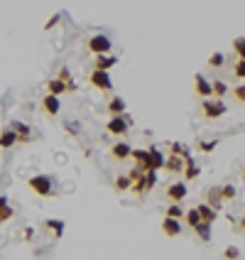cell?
Returning <instances> with one entry per match:
<instances>
[{
	"label": "cell",
	"instance_id": "1",
	"mask_svg": "<svg viewBox=\"0 0 245 260\" xmlns=\"http://www.w3.org/2000/svg\"><path fill=\"white\" fill-rule=\"evenodd\" d=\"M27 184H30V189H32L35 194H40V196H52L54 194V182H52V177H47V174L30 177Z\"/></svg>",
	"mask_w": 245,
	"mask_h": 260
},
{
	"label": "cell",
	"instance_id": "2",
	"mask_svg": "<svg viewBox=\"0 0 245 260\" xmlns=\"http://www.w3.org/2000/svg\"><path fill=\"white\" fill-rule=\"evenodd\" d=\"M226 103L221 101V98H204V103H201V113H204V118H208V121H213V118H221V116H226Z\"/></svg>",
	"mask_w": 245,
	"mask_h": 260
},
{
	"label": "cell",
	"instance_id": "3",
	"mask_svg": "<svg viewBox=\"0 0 245 260\" xmlns=\"http://www.w3.org/2000/svg\"><path fill=\"white\" fill-rule=\"evenodd\" d=\"M130 126H132V118H130L127 113H122V116H111V121H108V126H106V128H108L111 135H118V137H121V135L127 132Z\"/></svg>",
	"mask_w": 245,
	"mask_h": 260
},
{
	"label": "cell",
	"instance_id": "4",
	"mask_svg": "<svg viewBox=\"0 0 245 260\" xmlns=\"http://www.w3.org/2000/svg\"><path fill=\"white\" fill-rule=\"evenodd\" d=\"M155 182H157V172H155V170H147L135 184H130V189H132L135 194H145V192H150V189L155 187Z\"/></svg>",
	"mask_w": 245,
	"mask_h": 260
},
{
	"label": "cell",
	"instance_id": "5",
	"mask_svg": "<svg viewBox=\"0 0 245 260\" xmlns=\"http://www.w3.org/2000/svg\"><path fill=\"white\" fill-rule=\"evenodd\" d=\"M111 47H113V42H111V37H106V35H93V37L88 40V49H91L93 54H108Z\"/></svg>",
	"mask_w": 245,
	"mask_h": 260
},
{
	"label": "cell",
	"instance_id": "6",
	"mask_svg": "<svg viewBox=\"0 0 245 260\" xmlns=\"http://www.w3.org/2000/svg\"><path fill=\"white\" fill-rule=\"evenodd\" d=\"M91 84L98 88V91H111L113 88V81H111V76H108V71H101V69H93L91 71Z\"/></svg>",
	"mask_w": 245,
	"mask_h": 260
},
{
	"label": "cell",
	"instance_id": "7",
	"mask_svg": "<svg viewBox=\"0 0 245 260\" xmlns=\"http://www.w3.org/2000/svg\"><path fill=\"white\" fill-rule=\"evenodd\" d=\"M186 182H174V184H169L167 187V199L172 201V204H179L182 199H186Z\"/></svg>",
	"mask_w": 245,
	"mask_h": 260
},
{
	"label": "cell",
	"instance_id": "8",
	"mask_svg": "<svg viewBox=\"0 0 245 260\" xmlns=\"http://www.w3.org/2000/svg\"><path fill=\"white\" fill-rule=\"evenodd\" d=\"M147 152H150V160H147V170H155V172H157V170H162L167 157H164V155L157 150V145H150V147H147Z\"/></svg>",
	"mask_w": 245,
	"mask_h": 260
},
{
	"label": "cell",
	"instance_id": "9",
	"mask_svg": "<svg viewBox=\"0 0 245 260\" xmlns=\"http://www.w3.org/2000/svg\"><path fill=\"white\" fill-rule=\"evenodd\" d=\"M162 233H164L167 238H177V236H182V223H179V218H169V216H164V221H162Z\"/></svg>",
	"mask_w": 245,
	"mask_h": 260
},
{
	"label": "cell",
	"instance_id": "10",
	"mask_svg": "<svg viewBox=\"0 0 245 260\" xmlns=\"http://www.w3.org/2000/svg\"><path fill=\"white\" fill-rule=\"evenodd\" d=\"M184 157V179H196L199 174H201V170H199V165L194 162V157L189 155V150L182 155Z\"/></svg>",
	"mask_w": 245,
	"mask_h": 260
},
{
	"label": "cell",
	"instance_id": "11",
	"mask_svg": "<svg viewBox=\"0 0 245 260\" xmlns=\"http://www.w3.org/2000/svg\"><path fill=\"white\" fill-rule=\"evenodd\" d=\"M42 108H44L49 116H59V111H61L59 96H54V93H47V96L42 98Z\"/></svg>",
	"mask_w": 245,
	"mask_h": 260
},
{
	"label": "cell",
	"instance_id": "12",
	"mask_svg": "<svg viewBox=\"0 0 245 260\" xmlns=\"http://www.w3.org/2000/svg\"><path fill=\"white\" fill-rule=\"evenodd\" d=\"M194 88H196V93H199L201 98H211V96H213L211 84H208V81H206V76H201V74H196V76H194Z\"/></svg>",
	"mask_w": 245,
	"mask_h": 260
},
{
	"label": "cell",
	"instance_id": "13",
	"mask_svg": "<svg viewBox=\"0 0 245 260\" xmlns=\"http://www.w3.org/2000/svg\"><path fill=\"white\" fill-rule=\"evenodd\" d=\"M196 211H199V216H201V221H204V223H216V218H218V211H216V209H211L206 201H204V204H199V206H196Z\"/></svg>",
	"mask_w": 245,
	"mask_h": 260
},
{
	"label": "cell",
	"instance_id": "14",
	"mask_svg": "<svg viewBox=\"0 0 245 260\" xmlns=\"http://www.w3.org/2000/svg\"><path fill=\"white\" fill-rule=\"evenodd\" d=\"M164 170L172 172V174H179L184 170V157L182 155H169V157L164 160Z\"/></svg>",
	"mask_w": 245,
	"mask_h": 260
},
{
	"label": "cell",
	"instance_id": "15",
	"mask_svg": "<svg viewBox=\"0 0 245 260\" xmlns=\"http://www.w3.org/2000/svg\"><path fill=\"white\" fill-rule=\"evenodd\" d=\"M206 204H208L211 209L221 211V206H223V199H221V187H211V189L206 192Z\"/></svg>",
	"mask_w": 245,
	"mask_h": 260
},
{
	"label": "cell",
	"instance_id": "16",
	"mask_svg": "<svg viewBox=\"0 0 245 260\" xmlns=\"http://www.w3.org/2000/svg\"><path fill=\"white\" fill-rule=\"evenodd\" d=\"M15 142H20V135H17L12 128H7V130L0 132V150H7V147H12Z\"/></svg>",
	"mask_w": 245,
	"mask_h": 260
},
{
	"label": "cell",
	"instance_id": "17",
	"mask_svg": "<svg viewBox=\"0 0 245 260\" xmlns=\"http://www.w3.org/2000/svg\"><path fill=\"white\" fill-rule=\"evenodd\" d=\"M116 64H118V57H113V54H96V69L108 71V69H113Z\"/></svg>",
	"mask_w": 245,
	"mask_h": 260
},
{
	"label": "cell",
	"instance_id": "18",
	"mask_svg": "<svg viewBox=\"0 0 245 260\" xmlns=\"http://www.w3.org/2000/svg\"><path fill=\"white\" fill-rule=\"evenodd\" d=\"M130 157L135 160V167H137V170L147 172V160H150V152H147V150H132Z\"/></svg>",
	"mask_w": 245,
	"mask_h": 260
},
{
	"label": "cell",
	"instance_id": "19",
	"mask_svg": "<svg viewBox=\"0 0 245 260\" xmlns=\"http://www.w3.org/2000/svg\"><path fill=\"white\" fill-rule=\"evenodd\" d=\"M130 152H132V147H130L127 142H116V145H113V150H111V155H113L118 162H121V160H127V157H130Z\"/></svg>",
	"mask_w": 245,
	"mask_h": 260
},
{
	"label": "cell",
	"instance_id": "20",
	"mask_svg": "<svg viewBox=\"0 0 245 260\" xmlns=\"http://www.w3.org/2000/svg\"><path fill=\"white\" fill-rule=\"evenodd\" d=\"M47 88H49V93H54V96H61L64 91H69V86L61 81L59 76H57V79H49V81H47Z\"/></svg>",
	"mask_w": 245,
	"mask_h": 260
},
{
	"label": "cell",
	"instance_id": "21",
	"mask_svg": "<svg viewBox=\"0 0 245 260\" xmlns=\"http://www.w3.org/2000/svg\"><path fill=\"white\" fill-rule=\"evenodd\" d=\"M108 113L111 116H122L125 113V101H122L121 96H116V98L108 101Z\"/></svg>",
	"mask_w": 245,
	"mask_h": 260
},
{
	"label": "cell",
	"instance_id": "22",
	"mask_svg": "<svg viewBox=\"0 0 245 260\" xmlns=\"http://www.w3.org/2000/svg\"><path fill=\"white\" fill-rule=\"evenodd\" d=\"M184 218H186V223H189V228H196V226L201 223V216H199V211H196V206H194V209H189V211H184Z\"/></svg>",
	"mask_w": 245,
	"mask_h": 260
},
{
	"label": "cell",
	"instance_id": "23",
	"mask_svg": "<svg viewBox=\"0 0 245 260\" xmlns=\"http://www.w3.org/2000/svg\"><path fill=\"white\" fill-rule=\"evenodd\" d=\"M211 91H213V96H216V98H223V96L228 93V86H226L221 79H216V81L211 84Z\"/></svg>",
	"mask_w": 245,
	"mask_h": 260
},
{
	"label": "cell",
	"instance_id": "24",
	"mask_svg": "<svg viewBox=\"0 0 245 260\" xmlns=\"http://www.w3.org/2000/svg\"><path fill=\"white\" fill-rule=\"evenodd\" d=\"M44 226H47V228H49V231H52L57 238L64 233V223H61V221H57V218H47V221H44Z\"/></svg>",
	"mask_w": 245,
	"mask_h": 260
},
{
	"label": "cell",
	"instance_id": "25",
	"mask_svg": "<svg viewBox=\"0 0 245 260\" xmlns=\"http://www.w3.org/2000/svg\"><path fill=\"white\" fill-rule=\"evenodd\" d=\"M194 231L199 233V238H201V241H211V223H204V221H201Z\"/></svg>",
	"mask_w": 245,
	"mask_h": 260
},
{
	"label": "cell",
	"instance_id": "26",
	"mask_svg": "<svg viewBox=\"0 0 245 260\" xmlns=\"http://www.w3.org/2000/svg\"><path fill=\"white\" fill-rule=\"evenodd\" d=\"M10 128H12V130H15V132H17V135H20V140H30V128H27L25 123H20V121H15V123H12Z\"/></svg>",
	"mask_w": 245,
	"mask_h": 260
},
{
	"label": "cell",
	"instance_id": "27",
	"mask_svg": "<svg viewBox=\"0 0 245 260\" xmlns=\"http://www.w3.org/2000/svg\"><path fill=\"white\" fill-rule=\"evenodd\" d=\"M59 79L66 84V86H69V91H74V88H76V84L71 81V74H69V69H66V66H61V69H59Z\"/></svg>",
	"mask_w": 245,
	"mask_h": 260
},
{
	"label": "cell",
	"instance_id": "28",
	"mask_svg": "<svg viewBox=\"0 0 245 260\" xmlns=\"http://www.w3.org/2000/svg\"><path fill=\"white\" fill-rule=\"evenodd\" d=\"M221 199H223V201L236 199V187H233V184H223V187H221Z\"/></svg>",
	"mask_w": 245,
	"mask_h": 260
},
{
	"label": "cell",
	"instance_id": "29",
	"mask_svg": "<svg viewBox=\"0 0 245 260\" xmlns=\"http://www.w3.org/2000/svg\"><path fill=\"white\" fill-rule=\"evenodd\" d=\"M164 216H169V218H184V209L179 206V204H172V206L167 209Z\"/></svg>",
	"mask_w": 245,
	"mask_h": 260
},
{
	"label": "cell",
	"instance_id": "30",
	"mask_svg": "<svg viewBox=\"0 0 245 260\" xmlns=\"http://www.w3.org/2000/svg\"><path fill=\"white\" fill-rule=\"evenodd\" d=\"M15 216V211H12V206L10 204H5V206H0V223H5V221H10Z\"/></svg>",
	"mask_w": 245,
	"mask_h": 260
},
{
	"label": "cell",
	"instance_id": "31",
	"mask_svg": "<svg viewBox=\"0 0 245 260\" xmlns=\"http://www.w3.org/2000/svg\"><path fill=\"white\" fill-rule=\"evenodd\" d=\"M233 52H236L241 59H245V37H241V40H233Z\"/></svg>",
	"mask_w": 245,
	"mask_h": 260
},
{
	"label": "cell",
	"instance_id": "32",
	"mask_svg": "<svg viewBox=\"0 0 245 260\" xmlns=\"http://www.w3.org/2000/svg\"><path fill=\"white\" fill-rule=\"evenodd\" d=\"M226 64V57L221 54V52H213L211 57H208V66H223Z\"/></svg>",
	"mask_w": 245,
	"mask_h": 260
},
{
	"label": "cell",
	"instance_id": "33",
	"mask_svg": "<svg viewBox=\"0 0 245 260\" xmlns=\"http://www.w3.org/2000/svg\"><path fill=\"white\" fill-rule=\"evenodd\" d=\"M130 184H132V182H130V177H127V174H122V177L116 179V189H118V192H125Z\"/></svg>",
	"mask_w": 245,
	"mask_h": 260
},
{
	"label": "cell",
	"instance_id": "34",
	"mask_svg": "<svg viewBox=\"0 0 245 260\" xmlns=\"http://www.w3.org/2000/svg\"><path fill=\"white\" fill-rule=\"evenodd\" d=\"M238 256H241V251H238L236 246H228V248L223 251V260H238Z\"/></svg>",
	"mask_w": 245,
	"mask_h": 260
},
{
	"label": "cell",
	"instance_id": "35",
	"mask_svg": "<svg viewBox=\"0 0 245 260\" xmlns=\"http://www.w3.org/2000/svg\"><path fill=\"white\" fill-rule=\"evenodd\" d=\"M233 76H236V79H245V59H238V62H236Z\"/></svg>",
	"mask_w": 245,
	"mask_h": 260
},
{
	"label": "cell",
	"instance_id": "36",
	"mask_svg": "<svg viewBox=\"0 0 245 260\" xmlns=\"http://www.w3.org/2000/svg\"><path fill=\"white\" fill-rule=\"evenodd\" d=\"M233 96H236V101H238V103H245V84H241V86H236V88H233Z\"/></svg>",
	"mask_w": 245,
	"mask_h": 260
},
{
	"label": "cell",
	"instance_id": "37",
	"mask_svg": "<svg viewBox=\"0 0 245 260\" xmlns=\"http://www.w3.org/2000/svg\"><path fill=\"white\" fill-rule=\"evenodd\" d=\"M184 152H186V147L182 142H169V155H184Z\"/></svg>",
	"mask_w": 245,
	"mask_h": 260
},
{
	"label": "cell",
	"instance_id": "38",
	"mask_svg": "<svg viewBox=\"0 0 245 260\" xmlns=\"http://www.w3.org/2000/svg\"><path fill=\"white\" fill-rule=\"evenodd\" d=\"M216 145H218V140H206V142H201V145H199V150H201V152H211Z\"/></svg>",
	"mask_w": 245,
	"mask_h": 260
},
{
	"label": "cell",
	"instance_id": "39",
	"mask_svg": "<svg viewBox=\"0 0 245 260\" xmlns=\"http://www.w3.org/2000/svg\"><path fill=\"white\" fill-rule=\"evenodd\" d=\"M59 12H57V15H52V17H49V22H47V25H44V30H52V27H57V25H59Z\"/></svg>",
	"mask_w": 245,
	"mask_h": 260
},
{
	"label": "cell",
	"instance_id": "40",
	"mask_svg": "<svg viewBox=\"0 0 245 260\" xmlns=\"http://www.w3.org/2000/svg\"><path fill=\"white\" fill-rule=\"evenodd\" d=\"M142 174H145V172H142V170H137V167H135V170H132V172H130V174H127V177H130V182H132V184H135V182H137V179H140V177H142Z\"/></svg>",
	"mask_w": 245,
	"mask_h": 260
},
{
	"label": "cell",
	"instance_id": "41",
	"mask_svg": "<svg viewBox=\"0 0 245 260\" xmlns=\"http://www.w3.org/2000/svg\"><path fill=\"white\" fill-rule=\"evenodd\" d=\"M32 236H35V231L32 228H25V241H32Z\"/></svg>",
	"mask_w": 245,
	"mask_h": 260
},
{
	"label": "cell",
	"instance_id": "42",
	"mask_svg": "<svg viewBox=\"0 0 245 260\" xmlns=\"http://www.w3.org/2000/svg\"><path fill=\"white\" fill-rule=\"evenodd\" d=\"M5 204H7V196H2V194H0V206H5Z\"/></svg>",
	"mask_w": 245,
	"mask_h": 260
},
{
	"label": "cell",
	"instance_id": "43",
	"mask_svg": "<svg viewBox=\"0 0 245 260\" xmlns=\"http://www.w3.org/2000/svg\"><path fill=\"white\" fill-rule=\"evenodd\" d=\"M241 231H245V216L241 218Z\"/></svg>",
	"mask_w": 245,
	"mask_h": 260
},
{
	"label": "cell",
	"instance_id": "44",
	"mask_svg": "<svg viewBox=\"0 0 245 260\" xmlns=\"http://www.w3.org/2000/svg\"><path fill=\"white\" fill-rule=\"evenodd\" d=\"M243 177H245V170H243Z\"/></svg>",
	"mask_w": 245,
	"mask_h": 260
}]
</instances>
